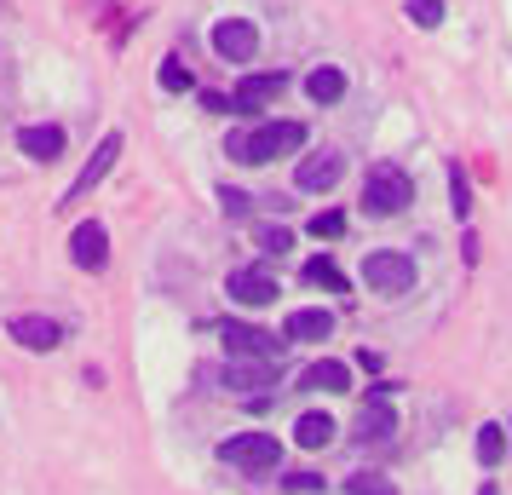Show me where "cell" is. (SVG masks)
<instances>
[{"instance_id": "7", "label": "cell", "mask_w": 512, "mask_h": 495, "mask_svg": "<svg viewBox=\"0 0 512 495\" xmlns=\"http://www.w3.org/2000/svg\"><path fill=\"white\" fill-rule=\"evenodd\" d=\"M225 294H231L236 306L259 311V306H271L282 288H277V277H271V271H259V265H242V271H231V277H225Z\"/></svg>"}, {"instance_id": "28", "label": "cell", "mask_w": 512, "mask_h": 495, "mask_svg": "<svg viewBox=\"0 0 512 495\" xmlns=\"http://www.w3.org/2000/svg\"><path fill=\"white\" fill-rule=\"evenodd\" d=\"M340 231H346V213H334V208H328V213H311V236H323V242H334Z\"/></svg>"}, {"instance_id": "5", "label": "cell", "mask_w": 512, "mask_h": 495, "mask_svg": "<svg viewBox=\"0 0 512 495\" xmlns=\"http://www.w3.org/2000/svg\"><path fill=\"white\" fill-rule=\"evenodd\" d=\"M225 352H231V363H271V369H277L282 352H288V340L254 329V323H231V329H225Z\"/></svg>"}, {"instance_id": "12", "label": "cell", "mask_w": 512, "mask_h": 495, "mask_svg": "<svg viewBox=\"0 0 512 495\" xmlns=\"http://www.w3.org/2000/svg\"><path fill=\"white\" fill-rule=\"evenodd\" d=\"M340 173H346V156H340V150H317V156H305L300 162L294 185L300 190H334L340 185Z\"/></svg>"}, {"instance_id": "20", "label": "cell", "mask_w": 512, "mask_h": 495, "mask_svg": "<svg viewBox=\"0 0 512 495\" xmlns=\"http://www.w3.org/2000/svg\"><path fill=\"white\" fill-rule=\"evenodd\" d=\"M225 380H231L236 392H254V386H271V380H277V369H271V363H231V369H225Z\"/></svg>"}, {"instance_id": "25", "label": "cell", "mask_w": 512, "mask_h": 495, "mask_svg": "<svg viewBox=\"0 0 512 495\" xmlns=\"http://www.w3.org/2000/svg\"><path fill=\"white\" fill-rule=\"evenodd\" d=\"M254 242L265 248V254H288V248H294L288 225H254Z\"/></svg>"}, {"instance_id": "21", "label": "cell", "mask_w": 512, "mask_h": 495, "mask_svg": "<svg viewBox=\"0 0 512 495\" xmlns=\"http://www.w3.org/2000/svg\"><path fill=\"white\" fill-rule=\"evenodd\" d=\"M501 455H507V426H478V461L501 467Z\"/></svg>"}, {"instance_id": "17", "label": "cell", "mask_w": 512, "mask_h": 495, "mask_svg": "<svg viewBox=\"0 0 512 495\" xmlns=\"http://www.w3.org/2000/svg\"><path fill=\"white\" fill-rule=\"evenodd\" d=\"M334 432H340V426L328 421L323 409H305L300 421H294V444H300V449H328V444H334Z\"/></svg>"}, {"instance_id": "4", "label": "cell", "mask_w": 512, "mask_h": 495, "mask_svg": "<svg viewBox=\"0 0 512 495\" xmlns=\"http://www.w3.org/2000/svg\"><path fill=\"white\" fill-rule=\"evenodd\" d=\"M363 283H369V294L397 300V294L415 288V260H409L403 248H374L369 260H363Z\"/></svg>"}, {"instance_id": "16", "label": "cell", "mask_w": 512, "mask_h": 495, "mask_svg": "<svg viewBox=\"0 0 512 495\" xmlns=\"http://www.w3.org/2000/svg\"><path fill=\"white\" fill-rule=\"evenodd\" d=\"M282 340L294 346V340H334V317L317 306H305V311H288V323H282Z\"/></svg>"}, {"instance_id": "26", "label": "cell", "mask_w": 512, "mask_h": 495, "mask_svg": "<svg viewBox=\"0 0 512 495\" xmlns=\"http://www.w3.org/2000/svg\"><path fill=\"white\" fill-rule=\"evenodd\" d=\"M219 208L231 213V219H248V213H254V196H248V190H236V185H225V190H219Z\"/></svg>"}, {"instance_id": "10", "label": "cell", "mask_w": 512, "mask_h": 495, "mask_svg": "<svg viewBox=\"0 0 512 495\" xmlns=\"http://www.w3.org/2000/svg\"><path fill=\"white\" fill-rule=\"evenodd\" d=\"M70 260L81 265V271H104V265H110V231H104L98 219H81L70 231Z\"/></svg>"}, {"instance_id": "11", "label": "cell", "mask_w": 512, "mask_h": 495, "mask_svg": "<svg viewBox=\"0 0 512 495\" xmlns=\"http://www.w3.org/2000/svg\"><path fill=\"white\" fill-rule=\"evenodd\" d=\"M288 93V70H265V75H242L236 81V110H265V104H277Z\"/></svg>"}, {"instance_id": "27", "label": "cell", "mask_w": 512, "mask_h": 495, "mask_svg": "<svg viewBox=\"0 0 512 495\" xmlns=\"http://www.w3.org/2000/svg\"><path fill=\"white\" fill-rule=\"evenodd\" d=\"M190 87H196L190 70L179 64V58H167V64H162V93H190Z\"/></svg>"}, {"instance_id": "23", "label": "cell", "mask_w": 512, "mask_h": 495, "mask_svg": "<svg viewBox=\"0 0 512 495\" xmlns=\"http://www.w3.org/2000/svg\"><path fill=\"white\" fill-rule=\"evenodd\" d=\"M346 495H397V484L392 478H380V472H351Z\"/></svg>"}, {"instance_id": "9", "label": "cell", "mask_w": 512, "mask_h": 495, "mask_svg": "<svg viewBox=\"0 0 512 495\" xmlns=\"http://www.w3.org/2000/svg\"><path fill=\"white\" fill-rule=\"evenodd\" d=\"M6 340H18L24 352H58V346H64V329H58L52 317L24 311V317H6Z\"/></svg>"}, {"instance_id": "2", "label": "cell", "mask_w": 512, "mask_h": 495, "mask_svg": "<svg viewBox=\"0 0 512 495\" xmlns=\"http://www.w3.org/2000/svg\"><path fill=\"white\" fill-rule=\"evenodd\" d=\"M409 202H415V179L397 162H374L369 179H363V213L369 219H397Z\"/></svg>"}, {"instance_id": "14", "label": "cell", "mask_w": 512, "mask_h": 495, "mask_svg": "<svg viewBox=\"0 0 512 495\" xmlns=\"http://www.w3.org/2000/svg\"><path fill=\"white\" fill-rule=\"evenodd\" d=\"M18 150H24L29 162H58L64 156V127H52V121H35L18 133Z\"/></svg>"}, {"instance_id": "29", "label": "cell", "mask_w": 512, "mask_h": 495, "mask_svg": "<svg viewBox=\"0 0 512 495\" xmlns=\"http://www.w3.org/2000/svg\"><path fill=\"white\" fill-rule=\"evenodd\" d=\"M323 484L328 478H317V472H288V478H282V495H317Z\"/></svg>"}, {"instance_id": "19", "label": "cell", "mask_w": 512, "mask_h": 495, "mask_svg": "<svg viewBox=\"0 0 512 495\" xmlns=\"http://www.w3.org/2000/svg\"><path fill=\"white\" fill-rule=\"evenodd\" d=\"M305 283H311V288H328V294H346V271L328 260V254H317V260H305Z\"/></svg>"}, {"instance_id": "13", "label": "cell", "mask_w": 512, "mask_h": 495, "mask_svg": "<svg viewBox=\"0 0 512 495\" xmlns=\"http://www.w3.org/2000/svg\"><path fill=\"white\" fill-rule=\"evenodd\" d=\"M397 432V409L386 398H369L357 409V444H386Z\"/></svg>"}, {"instance_id": "15", "label": "cell", "mask_w": 512, "mask_h": 495, "mask_svg": "<svg viewBox=\"0 0 512 495\" xmlns=\"http://www.w3.org/2000/svg\"><path fill=\"white\" fill-rule=\"evenodd\" d=\"M300 392H328V398H334V392H351V369L340 357H317L300 375Z\"/></svg>"}, {"instance_id": "3", "label": "cell", "mask_w": 512, "mask_h": 495, "mask_svg": "<svg viewBox=\"0 0 512 495\" xmlns=\"http://www.w3.org/2000/svg\"><path fill=\"white\" fill-rule=\"evenodd\" d=\"M219 461L236 467L242 478H265V472L282 467V438L277 432H236V438L219 444Z\"/></svg>"}, {"instance_id": "24", "label": "cell", "mask_w": 512, "mask_h": 495, "mask_svg": "<svg viewBox=\"0 0 512 495\" xmlns=\"http://www.w3.org/2000/svg\"><path fill=\"white\" fill-rule=\"evenodd\" d=\"M403 12H409V24L415 29H438L443 24V0H409Z\"/></svg>"}, {"instance_id": "30", "label": "cell", "mask_w": 512, "mask_h": 495, "mask_svg": "<svg viewBox=\"0 0 512 495\" xmlns=\"http://www.w3.org/2000/svg\"><path fill=\"white\" fill-rule=\"evenodd\" d=\"M357 363H363L369 375H380V352H374V346H363V352H357Z\"/></svg>"}, {"instance_id": "8", "label": "cell", "mask_w": 512, "mask_h": 495, "mask_svg": "<svg viewBox=\"0 0 512 495\" xmlns=\"http://www.w3.org/2000/svg\"><path fill=\"white\" fill-rule=\"evenodd\" d=\"M213 52H219L225 64H248L259 52V29L248 24V18H219V24H213Z\"/></svg>"}, {"instance_id": "1", "label": "cell", "mask_w": 512, "mask_h": 495, "mask_svg": "<svg viewBox=\"0 0 512 495\" xmlns=\"http://www.w3.org/2000/svg\"><path fill=\"white\" fill-rule=\"evenodd\" d=\"M305 144V121H259V127H242L225 139V156L242 167H265L277 156H294Z\"/></svg>"}, {"instance_id": "6", "label": "cell", "mask_w": 512, "mask_h": 495, "mask_svg": "<svg viewBox=\"0 0 512 495\" xmlns=\"http://www.w3.org/2000/svg\"><path fill=\"white\" fill-rule=\"evenodd\" d=\"M116 156H121V133H104V144H98L93 156H87V167L75 173V185L64 190V202L58 208H75V202H87L104 179H110V167H116Z\"/></svg>"}, {"instance_id": "18", "label": "cell", "mask_w": 512, "mask_h": 495, "mask_svg": "<svg viewBox=\"0 0 512 495\" xmlns=\"http://www.w3.org/2000/svg\"><path fill=\"white\" fill-rule=\"evenodd\" d=\"M305 93H311V104H340L346 98V70H334V64L311 70L305 75Z\"/></svg>"}, {"instance_id": "22", "label": "cell", "mask_w": 512, "mask_h": 495, "mask_svg": "<svg viewBox=\"0 0 512 495\" xmlns=\"http://www.w3.org/2000/svg\"><path fill=\"white\" fill-rule=\"evenodd\" d=\"M449 208H455V219H472V185H466V173L461 167H449Z\"/></svg>"}]
</instances>
